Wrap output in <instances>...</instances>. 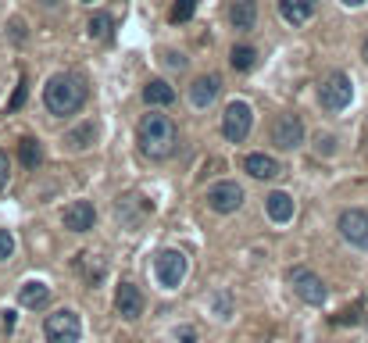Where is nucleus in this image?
<instances>
[{"label": "nucleus", "mask_w": 368, "mask_h": 343, "mask_svg": "<svg viewBox=\"0 0 368 343\" xmlns=\"http://www.w3.org/2000/svg\"><path fill=\"white\" fill-rule=\"evenodd\" d=\"M11 254H14V236L8 229H0V261H8Z\"/></svg>", "instance_id": "obj_27"}, {"label": "nucleus", "mask_w": 368, "mask_h": 343, "mask_svg": "<svg viewBox=\"0 0 368 343\" xmlns=\"http://www.w3.org/2000/svg\"><path fill=\"white\" fill-rule=\"evenodd\" d=\"M143 100H147L150 107H168V104L175 100V90H172L165 79H154V83L143 86Z\"/></svg>", "instance_id": "obj_19"}, {"label": "nucleus", "mask_w": 368, "mask_h": 343, "mask_svg": "<svg viewBox=\"0 0 368 343\" xmlns=\"http://www.w3.org/2000/svg\"><path fill=\"white\" fill-rule=\"evenodd\" d=\"M154 275L165 290H179V283L186 279V258L179 251H161L154 264Z\"/></svg>", "instance_id": "obj_8"}, {"label": "nucleus", "mask_w": 368, "mask_h": 343, "mask_svg": "<svg viewBox=\"0 0 368 343\" xmlns=\"http://www.w3.org/2000/svg\"><path fill=\"white\" fill-rule=\"evenodd\" d=\"M194 14H197V0H175L168 18H172L175 25H179V22H189V18H194Z\"/></svg>", "instance_id": "obj_24"}, {"label": "nucleus", "mask_w": 368, "mask_h": 343, "mask_svg": "<svg viewBox=\"0 0 368 343\" xmlns=\"http://www.w3.org/2000/svg\"><path fill=\"white\" fill-rule=\"evenodd\" d=\"M8 176H11V161H8V154L0 150V190L8 186Z\"/></svg>", "instance_id": "obj_29"}, {"label": "nucleus", "mask_w": 368, "mask_h": 343, "mask_svg": "<svg viewBox=\"0 0 368 343\" xmlns=\"http://www.w3.org/2000/svg\"><path fill=\"white\" fill-rule=\"evenodd\" d=\"M272 143L282 150H297L304 143V122L297 115H279L272 122Z\"/></svg>", "instance_id": "obj_9"}, {"label": "nucleus", "mask_w": 368, "mask_h": 343, "mask_svg": "<svg viewBox=\"0 0 368 343\" xmlns=\"http://www.w3.org/2000/svg\"><path fill=\"white\" fill-rule=\"evenodd\" d=\"M318 100H322L326 111L336 115V111H343V107L354 100V86H350V79H347L343 72H332L329 79L318 86Z\"/></svg>", "instance_id": "obj_5"}, {"label": "nucleus", "mask_w": 368, "mask_h": 343, "mask_svg": "<svg viewBox=\"0 0 368 343\" xmlns=\"http://www.w3.org/2000/svg\"><path fill=\"white\" fill-rule=\"evenodd\" d=\"M18 158H22V165H25L29 172L43 165V147H40V139H36V136H25L22 143H18Z\"/></svg>", "instance_id": "obj_20"}, {"label": "nucleus", "mask_w": 368, "mask_h": 343, "mask_svg": "<svg viewBox=\"0 0 368 343\" xmlns=\"http://www.w3.org/2000/svg\"><path fill=\"white\" fill-rule=\"evenodd\" d=\"M265 208H268V218H272V222H276V225H286V222L293 218V197L282 193V190H276V193H268Z\"/></svg>", "instance_id": "obj_16"}, {"label": "nucleus", "mask_w": 368, "mask_h": 343, "mask_svg": "<svg viewBox=\"0 0 368 343\" xmlns=\"http://www.w3.org/2000/svg\"><path fill=\"white\" fill-rule=\"evenodd\" d=\"M86 104V79L75 72H61V75H51L43 86V107L57 118H68L75 115L79 107Z\"/></svg>", "instance_id": "obj_1"}, {"label": "nucleus", "mask_w": 368, "mask_h": 343, "mask_svg": "<svg viewBox=\"0 0 368 343\" xmlns=\"http://www.w3.org/2000/svg\"><path fill=\"white\" fill-rule=\"evenodd\" d=\"M290 283H293V290H297V297L304 301V304H311V307H322L326 301H329V286L318 279L311 269H293L290 272Z\"/></svg>", "instance_id": "obj_6"}, {"label": "nucleus", "mask_w": 368, "mask_h": 343, "mask_svg": "<svg viewBox=\"0 0 368 343\" xmlns=\"http://www.w3.org/2000/svg\"><path fill=\"white\" fill-rule=\"evenodd\" d=\"M175 122L165 115V111H150L140 118V129H136V143L140 150L147 154L150 161H161L168 158V154L175 150Z\"/></svg>", "instance_id": "obj_2"}, {"label": "nucleus", "mask_w": 368, "mask_h": 343, "mask_svg": "<svg viewBox=\"0 0 368 343\" xmlns=\"http://www.w3.org/2000/svg\"><path fill=\"white\" fill-rule=\"evenodd\" d=\"M250 126H254V111L247 100H233L226 107V115H222V136L229 139V143H244L250 136Z\"/></svg>", "instance_id": "obj_4"}, {"label": "nucleus", "mask_w": 368, "mask_h": 343, "mask_svg": "<svg viewBox=\"0 0 368 343\" xmlns=\"http://www.w3.org/2000/svg\"><path fill=\"white\" fill-rule=\"evenodd\" d=\"M218 90H222L218 75H200V79H194V86H189V104H194V107H207L218 97Z\"/></svg>", "instance_id": "obj_15"}, {"label": "nucleus", "mask_w": 368, "mask_h": 343, "mask_svg": "<svg viewBox=\"0 0 368 343\" xmlns=\"http://www.w3.org/2000/svg\"><path fill=\"white\" fill-rule=\"evenodd\" d=\"M207 204H211V211H218V215L239 211V208H244V186L233 182V179L215 182L211 190H207Z\"/></svg>", "instance_id": "obj_7"}, {"label": "nucleus", "mask_w": 368, "mask_h": 343, "mask_svg": "<svg viewBox=\"0 0 368 343\" xmlns=\"http://www.w3.org/2000/svg\"><path fill=\"white\" fill-rule=\"evenodd\" d=\"M343 4H347V8H361V4H365V0H343Z\"/></svg>", "instance_id": "obj_33"}, {"label": "nucleus", "mask_w": 368, "mask_h": 343, "mask_svg": "<svg viewBox=\"0 0 368 343\" xmlns=\"http://www.w3.org/2000/svg\"><path fill=\"white\" fill-rule=\"evenodd\" d=\"M86 4H90V0H86Z\"/></svg>", "instance_id": "obj_35"}, {"label": "nucleus", "mask_w": 368, "mask_h": 343, "mask_svg": "<svg viewBox=\"0 0 368 343\" xmlns=\"http://www.w3.org/2000/svg\"><path fill=\"white\" fill-rule=\"evenodd\" d=\"M175 340L179 343H197V329L194 325H179V329H175Z\"/></svg>", "instance_id": "obj_28"}, {"label": "nucleus", "mask_w": 368, "mask_h": 343, "mask_svg": "<svg viewBox=\"0 0 368 343\" xmlns=\"http://www.w3.org/2000/svg\"><path fill=\"white\" fill-rule=\"evenodd\" d=\"M25 97H29V90H25V79L14 86V93H11V100H8V111H18V107L25 104Z\"/></svg>", "instance_id": "obj_26"}, {"label": "nucleus", "mask_w": 368, "mask_h": 343, "mask_svg": "<svg viewBox=\"0 0 368 343\" xmlns=\"http://www.w3.org/2000/svg\"><path fill=\"white\" fill-rule=\"evenodd\" d=\"M115 307H118V315L125 318V322H136L140 315H143V290L136 286V283H125L118 286V297H115Z\"/></svg>", "instance_id": "obj_11"}, {"label": "nucleus", "mask_w": 368, "mask_h": 343, "mask_svg": "<svg viewBox=\"0 0 368 343\" xmlns=\"http://www.w3.org/2000/svg\"><path fill=\"white\" fill-rule=\"evenodd\" d=\"M244 168L250 172L254 179H261V182H265V179H276L279 172H282L276 161L268 158V154H247V158H244Z\"/></svg>", "instance_id": "obj_17"}, {"label": "nucleus", "mask_w": 368, "mask_h": 343, "mask_svg": "<svg viewBox=\"0 0 368 343\" xmlns=\"http://www.w3.org/2000/svg\"><path fill=\"white\" fill-rule=\"evenodd\" d=\"M340 232L350 247H368V211L361 208H347L340 215Z\"/></svg>", "instance_id": "obj_10"}, {"label": "nucleus", "mask_w": 368, "mask_h": 343, "mask_svg": "<svg viewBox=\"0 0 368 343\" xmlns=\"http://www.w3.org/2000/svg\"><path fill=\"white\" fill-rule=\"evenodd\" d=\"M361 54H365V61H368V36H365V43H361Z\"/></svg>", "instance_id": "obj_34"}, {"label": "nucleus", "mask_w": 368, "mask_h": 343, "mask_svg": "<svg viewBox=\"0 0 368 343\" xmlns=\"http://www.w3.org/2000/svg\"><path fill=\"white\" fill-rule=\"evenodd\" d=\"M111 33H115V18H111V14H93L90 18V36L93 40H111Z\"/></svg>", "instance_id": "obj_23"}, {"label": "nucleus", "mask_w": 368, "mask_h": 343, "mask_svg": "<svg viewBox=\"0 0 368 343\" xmlns=\"http://www.w3.org/2000/svg\"><path fill=\"white\" fill-rule=\"evenodd\" d=\"M279 11L290 25H308L318 11V0H279Z\"/></svg>", "instance_id": "obj_14"}, {"label": "nucleus", "mask_w": 368, "mask_h": 343, "mask_svg": "<svg viewBox=\"0 0 368 343\" xmlns=\"http://www.w3.org/2000/svg\"><path fill=\"white\" fill-rule=\"evenodd\" d=\"M229 65H233L236 72H250L254 65H258V51H254V46H247V43H239V46H233Z\"/></svg>", "instance_id": "obj_21"}, {"label": "nucleus", "mask_w": 368, "mask_h": 343, "mask_svg": "<svg viewBox=\"0 0 368 343\" xmlns=\"http://www.w3.org/2000/svg\"><path fill=\"white\" fill-rule=\"evenodd\" d=\"M332 143H336L332 136H322V139H318V154H332Z\"/></svg>", "instance_id": "obj_30"}, {"label": "nucleus", "mask_w": 368, "mask_h": 343, "mask_svg": "<svg viewBox=\"0 0 368 343\" xmlns=\"http://www.w3.org/2000/svg\"><path fill=\"white\" fill-rule=\"evenodd\" d=\"M4 329H8V333L14 329V311H4Z\"/></svg>", "instance_id": "obj_32"}, {"label": "nucleus", "mask_w": 368, "mask_h": 343, "mask_svg": "<svg viewBox=\"0 0 368 343\" xmlns=\"http://www.w3.org/2000/svg\"><path fill=\"white\" fill-rule=\"evenodd\" d=\"M93 139H97V126H93V122H83L79 129H72V133H68V147L86 150V147H93Z\"/></svg>", "instance_id": "obj_22"}, {"label": "nucleus", "mask_w": 368, "mask_h": 343, "mask_svg": "<svg viewBox=\"0 0 368 343\" xmlns=\"http://www.w3.org/2000/svg\"><path fill=\"white\" fill-rule=\"evenodd\" d=\"M361 311H365V304L347 307L343 315H336V318H332V325H354V322H361Z\"/></svg>", "instance_id": "obj_25"}, {"label": "nucleus", "mask_w": 368, "mask_h": 343, "mask_svg": "<svg viewBox=\"0 0 368 343\" xmlns=\"http://www.w3.org/2000/svg\"><path fill=\"white\" fill-rule=\"evenodd\" d=\"M258 22V0H233L229 4V25L236 33H247Z\"/></svg>", "instance_id": "obj_13"}, {"label": "nucleus", "mask_w": 368, "mask_h": 343, "mask_svg": "<svg viewBox=\"0 0 368 343\" xmlns=\"http://www.w3.org/2000/svg\"><path fill=\"white\" fill-rule=\"evenodd\" d=\"M11 40H25V25L22 22H11Z\"/></svg>", "instance_id": "obj_31"}, {"label": "nucleus", "mask_w": 368, "mask_h": 343, "mask_svg": "<svg viewBox=\"0 0 368 343\" xmlns=\"http://www.w3.org/2000/svg\"><path fill=\"white\" fill-rule=\"evenodd\" d=\"M61 222H65V229H72V232H90L93 222H97V211H93L90 200H75V204L65 208Z\"/></svg>", "instance_id": "obj_12"}, {"label": "nucleus", "mask_w": 368, "mask_h": 343, "mask_svg": "<svg viewBox=\"0 0 368 343\" xmlns=\"http://www.w3.org/2000/svg\"><path fill=\"white\" fill-rule=\"evenodd\" d=\"M18 301H22V307H47V304H51V286H47V283H36V279H33V283H25L22 290H18Z\"/></svg>", "instance_id": "obj_18"}, {"label": "nucleus", "mask_w": 368, "mask_h": 343, "mask_svg": "<svg viewBox=\"0 0 368 343\" xmlns=\"http://www.w3.org/2000/svg\"><path fill=\"white\" fill-rule=\"evenodd\" d=\"M43 336L51 343H79V336H83V322H79L75 311L61 307V311H54V315H47Z\"/></svg>", "instance_id": "obj_3"}]
</instances>
